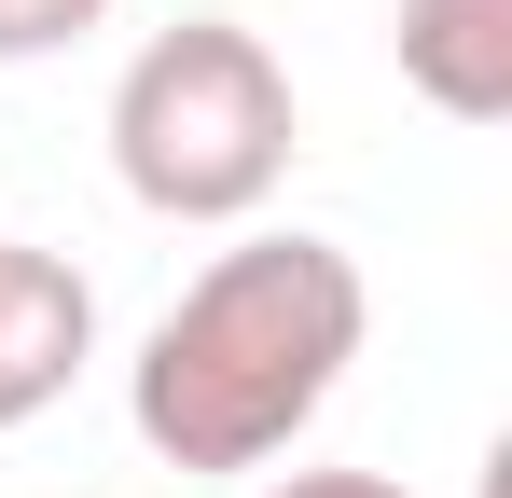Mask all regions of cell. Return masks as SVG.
I'll list each match as a JSON object with an SVG mask.
<instances>
[{
  "mask_svg": "<svg viewBox=\"0 0 512 498\" xmlns=\"http://www.w3.org/2000/svg\"><path fill=\"white\" fill-rule=\"evenodd\" d=\"M374 332V291L333 236H236L180 277L125 360V415L167 471H277Z\"/></svg>",
  "mask_w": 512,
  "mask_h": 498,
  "instance_id": "cell-1",
  "label": "cell"
},
{
  "mask_svg": "<svg viewBox=\"0 0 512 498\" xmlns=\"http://www.w3.org/2000/svg\"><path fill=\"white\" fill-rule=\"evenodd\" d=\"M305 153V111L291 70L263 56V28L236 14H180L153 28L125 83H111V180L153 208V222H250L263 194Z\"/></svg>",
  "mask_w": 512,
  "mask_h": 498,
  "instance_id": "cell-2",
  "label": "cell"
},
{
  "mask_svg": "<svg viewBox=\"0 0 512 498\" xmlns=\"http://www.w3.org/2000/svg\"><path fill=\"white\" fill-rule=\"evenodd\" d=\"M84 360H97V277L70 263V249L0 236V429L56 415Z\"/></svg>",
  "mask_w": 512,
  "mask_h": 498,
  "instance_id": "cell-3",
  "label": "cell"
},
{
  "mask_svg": "<svg viewBox=\"0 0 512 498\" xmlns=\"http://www.w3.org/2000/svg\"><path fill=\"white\" fill-rule=\"evenodd\" d=\"M388 42L443 125H512V0H402Z\"/></svg>",
  "mask_w": 512,
  "mask_h": 498,
  "instance_id": "cell-4",
  "label": "cell"
},
{
  "mask_svg": "<svg viewBox=\"0 0 512 498\" xmlns=\"http://www.w3.org/2000/svg\"><path fill=\"white\" fill-rule=\"evenodd\" d=\"M111 0H0V70H28V56H70Z\"/></svg>",
  "mask_w": 512,
  "mask_h": 498,
  "instance_id": "cell-5",
  "label": "cell"
},
{
  "mask_svg": "<svg viewBox=\"0 0 512 498\" xmlns=\"http://www.w3.org/2000/svg\"><path fill=\"white\" fill-rule=\"evenodd\" d=\"M263 498H416V485H388V471H277Z\"/></svg>",
  "mask_w": 512,
  "mask_h": 498,
  "instance_id": "cell-6",
  "label": "cell"
},
{
  "mask_svg": "<svg viewBox=\"0 0 512 498\" xmlns=\"http://www.w3.org/2000/svg\"><path fill=\"white\" fill-rule=\"evenodd\" d=\"M471 498H512V485H499V457H485V485H471Z\"/></svg>",
  "mask_w": 512,
  "mask_h": 498,
  "instance_id": "cell-7",
  "label": "cell"
}]
</instances>
